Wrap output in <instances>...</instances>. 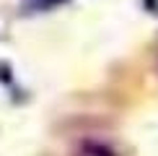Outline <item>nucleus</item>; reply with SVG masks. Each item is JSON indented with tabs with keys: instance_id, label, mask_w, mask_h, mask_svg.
Listing matches in <instances>:
<instances>
[{
	"instance_id": "f257e3e1",
	"label": "nucleus",
	"mask_w": 158,
	"mask_h": 156,
	"mask_svg": "<svg viewBox=\"0 0 158 156\" xmlns=\"http://www.w3.org/2000/svg\"><path fill=\"white\" fill-rule=\"evenodd\" d=\"M75 156H117V154L111 151V148L101 146V143H83L75 151Z\"/></svg>"
}]
</instances>
